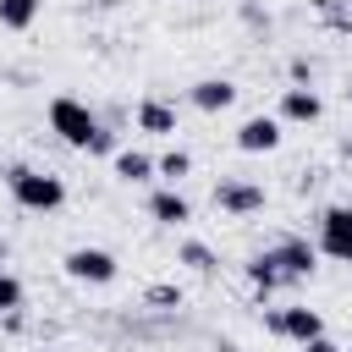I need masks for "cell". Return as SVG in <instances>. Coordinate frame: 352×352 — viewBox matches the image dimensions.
I'll return each mask as SVG.
<instances>
[{
	"instance_id": "23",
	"label": "cell",
	"mask_w": 352,
	"mask_h": 352,
	"mask_svg": "<svg viewBox=\"0 0 352 352\" xmlns=\"http://www.w3.org/2000/svg\"><path fill=\"white\" fill-rule=\"evenodd\" d=\"M346 99H352V82H346Z\"/></svg>"
},
{
	"instance_id": "6",
	"label": "cell",
	"mask_w": 352,
	"mask_h": 352,
	"mask_svg": "<svg viewBox=\"0 0 352 352\" xmlns=\"http://www.w3.org/2000/svg\"><path fill=\"white\" fill-rule=\"evenodd\" d=\"M270 330L302 346V341H314V336H324V319H319L314 308H302V302H292V308H280V314H270Z\"/></svg>"
},
{
	"instance_id": "22",
	"label": "cell",
	"mask_w": 352,
	"mask_h": 352,
	"mask_svg": "<svg viewBox=\"0 0 352 352\" xmlns=\"http://www.w3.org/2000/svg\"><path fill=\"white\" fill-rule=\"evenodd\" d=\"M292 77H297V82H308V77H314V66H308V55H297V60H292Z\"/></svg>"
},
{
	"instance_id": "5",
	"label": "cell",
	"mask_w": 352,
	"mask_h": 352,
	"mask_svg": "<svg viewBox=\"0 0 352 352\" xmlns=\"http://www.w3.org/2000/svg\"><path fill=\"white\" fill-rule=\"evenodd\" d=\"M319 253L352 264V204H330L319 214Z\"/></svg>"
},
{
	"instance_id": "14",
	"label": "cell",
	"mask_w": 352,
	"mask_h": 352,
	"mask_svg": "<svg viewBox=\"0 0 352 352\" xmlns=\"http://www.w3.org/2000/svg\"><path fill=\"white\" fill-rule=\"evenodd\" d=\"M248 280H253V286H258V292H275V286H280V280H286V275H280V264H275V253H270V248H264V253H253V258H248Z\"/></svg>"
},
{
	"instance_id": "16",
	"label": "cell",
	"mask_w": 352,
	"mask_h": 352,
	"mask_svg": "<svg viewBox=\"0 0 352 352\" xmlns=\"http://www.w3.org/2000/svg\"><path fill=\"white\" fill-rule=\"evenodd\" d=\"M187 170H192V154H187V148H165V154H160V176H165V187H176Z\"/></svg>"
},
{
	"instance_id": "18",
	"label": "cell",
	"mask_w": 352,
	"mask_h": 352,
	"mask_svg": "<svg viewBox=\"0 0 352 352\" xmlns=\"http://www.w3.org/2000/svg\"><path fill=\"white\" fill-rule=\"evenodd\" d=\"M182 264H192V270L209 275V270H214V253H209L204 242H182Z\"/></svg>"
},
{
	"instance_id": "15",
	"label": "cell",
	"mask_w": 352,
	"mask_h": 352,
	"mask_svg": "<svg viewBox=\"0 0 352 352\" xmlns=\"http://www.w3.org/2000/svg\"><path fill=\"white\" fill-rule=\"evenodd\" d=\"M33 22H38V0H0V28L28 33Z\"/></svg>"
},
{
	"instance_id": "21",
	"label": "cell",
	"mask_w": 352,
	"mask_h": 352,
	"mask_svg": "<svg viewBox=\"0 0 352 352\" xmlns=\"http://www.w3.org/2000/svg\"><path fill=\"white\" fill-rule=\"evenodd\" d=\"M302 352H341L330 336H314V341H302Z\"/></svg>"
},
{
	"instance_id": "1",
	"label": "cell",
	"mask_w": 352,
	"mask_h": 352,
	"mask_svg": "<svg viewBox=\"0 0 352 352\" xmlns=\"http://www.w3.org/2000/svg\"><path fill=\"white\" fill-rule=\"evenodd\" d=\"M6 187H11V198H16L22 209H33V214H50V209H60V204H66L60 176L33 170V165H11V170H6Z\"/></svg>"
},
{
	"instance_id": "3",
	"label": "cell",
	"mask_w": 352,
	"mask_h": 352,
	"mask_svg": "<svg viewBox=\"0 0 352 352\" xmlns=\"http://www.w3.org/2000/svg\"><path fill=\"white\" fill-rule=\"evenodd\" d=\"M214 209H226L231 220H248V214L264 209V187L248 182V176H220L214 182Z\"/></svg>"
},
{
	"instance_id": "19",
	"label": "cell",
	"mask_w": 352,
	"mask_h": 352,
	"mask_svg": "<svg viewBox=\"0 0 352 352\" xmlns=\"http://www.w3.org/2000/svg\"><path fill=\"white\" fill-rule=\"evenodd\" d=\"M88 154H116V132H104V126H99V138L88 143Z\"/></svg>"
},
{
	"instance_id": "17",
	"label": "cell",
	"mask_w": 352,
	"mask_h": 352,
	"mask_svg": "<svg viewBox=\"0 0 352 352\" xmlns=\"http://www.w3.org/2000/svg\"><path fill=\"white\" fill-rule=\"evenodd\" d=\"M11 308H22V280L11 270H0V314H11Z\"/></svg>"
},
{
	"instance_id": "9",
	"label": "cell",
	"mask_w": 352,
	"mask_h": 352,
	"mask_svg": "<svg viewBox=\"0 0 352 352\" xmlns=\"http://www.w3.org/2000/svg\"><path fill=\"white\" fill-rule=\"evenodd\" d=\"M270 253H275V264H280V275H286V280L314 275V258H319V248H308V236H280Z\"/></svg>"
},
{
	"instance_id": "2",
	"label": "cell",
	"mask_w": 352,
	"mask_h": 352,
	"mask_svg": "<svg viewBox=\"0 0 352 352\" xmlns=\"http://www.w3.org/2000/svg\"><path fill=\"white\" fill-rule=\"evenodd\" d=\"M50 126H55L60 143H72V148H88V143L99 138V116H94L82 99H55V104H50Z\"/></svg>"
},
{
	"instance_id": "7",
	"label": "cell",
	"mask_w": 352,
	"mask_h": 352,
	"mask_svg": "<svg viewBox=\"0 0 352 352\" xmlns=\"http://www.w3.org/2000/svg\"><path fill=\"white\" fill-rule=\"evenodd\" d=\"M319 116H324V99H319L308 82L280 88V121H292V126H314Z\"/></svg>"
},
{
	"instance_id": "4",
	"label": "cell",
	"mask_w": 352,
	"mask_h": 352,
	"mask_svg": "<svg viewBox=\"0 0 352 352\" xmlns=\"http://www.w3.org/2000/svg\"><path fill=\"white\" fill-rule=\"evenodd\" d=\"M116 270H121V264H116L110 248H72V253H66V275L82 280V286H110Z\"/></svg>"
},
{
	"instance_id": "12",
	"label": "cell",
	"mask_w": 352,
	"mask_h": 352,
	"mask_svg": "<svg viewBox=\"0 0 352 352\" xmlns=\"http://www.w3.org/2000/svg\"><path fill=\"white\" fill-rule=\"evenodd\" d=\"M138 132L170 138V132H176V110H170L165 99H143V104H138Z\"/></svg>"
},
{
	"instance_id": "11",
	"label": "cell",
	"mask_w": 352,
	"mask_h": 352,
	"mask_svg": "<svg viewBox=\"0 0 352 352\" xmlns=\"http://www.w3.org/2000/svg\"><path fill=\"white\" fill-rule=\"evenodd\" d=\"M148 214H154L160 226H187V220H192V204H187L176 187H154V192H148Z\"/></svg>"
},
{
	"instance_id": "13",
	"label": "cell",
	"mask_w": 352,
	"mask_h": 352,
	"mask_svg": "<svg viewBox=\"0 0 352 352\" xmlns=\"http://www.w3.org/2000/svg\"><path fill=\"white\" fill-rule=\"evenodd\" d=\"M116 176L121 182H148V176H160V160H148L143 148H116Z\"/></svg>"
},
{
	"instance_id": "8",
	"label": "cell",
	"mask_w": 352,
	"mask_h": 352,
	"mask_svg": "<svg viewBox=\"0 0 352 352\" xmlns=\"http://www.w3.org/2000/svg\"><path fill=\"white\" fill-rule=\"evenodd\" d=\"M236 148H242V154H270V148H280V116H248V121L236 126Z\"/></svg>"
},
{
	"instance_id": "10",
	"label": "cell",
	"mask_w": 352,
	"mask_h": 352,
	"mask_svg": "<svg viewBox=\"0 0 352 352\" xmlns=\"http://www.w3.org/2000/svg\"><path fill=\"white\" fill-rule=\"evenodd\" d=\"M192 104H198L204 116H220V110L236 104V82H231V77H204V82H192Z\"/></svg>"
},
{
	"instance_id": "20",
	"label": "cell",
	"mask_w": 352,
	"mask_h": 352,
	"mask_svg": "<svg viewBox=\"0 0 352 352\" xmlns=\"http://www.w3.org/2000/svg\"><path fill=\"white\" fill-rule=\"evenodd\" d=\"M148 302H182L176 286H148Z\"/></svg>"
}]
</instances>
